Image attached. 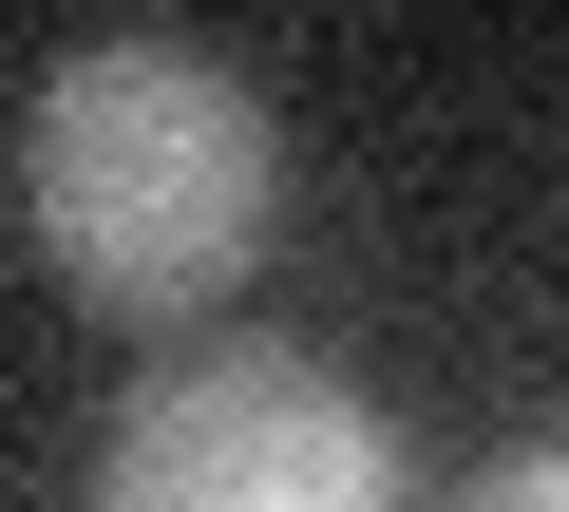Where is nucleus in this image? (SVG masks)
<instances>
[{
    "mask_svg": "<svg viewBox=\"0 0 569 512\" xmlns=\"http://www.w3.org/2000/svg\"><path fill=\"white\" fill-rule=\"evenodd\" d=\"M20 228L96 323H171L209 342V304H247V267L284 247V114L247 58L209 39H77L20 96Z\"/></svg>",
    "mask_w": 569,
    "mask_h": 512,
    "instance_id": "1",
    "label": "nucleus"
},
{
    "mask_svg": "<svg viewBox=\"0 0 569 512\" xmlns=\"http://www.w3.org/2000/svg\"><path fill=\"white\" fill-rule=\"evenodd\" d=\"M96 512H418V474H399V436H380V399L342 361L209 323L114 399Z\"/></svg>",
    "mask_w": 569,
    "mask_h": 512,
    "instance_id": "2",
    "label": "nucleus"
},
{
    "mask_svg": "<svg viewBox=\"0 0 569 512\" xmlns=\"http://www.w3.org/2000/svg\"><path fill=\"white\" fill-rule=\"evenodd\" d=\"M456 512H569V436H512V455H493Z\"/></svg>",
    "mask_w": 569,
    "mask_h": 512,
    "instance_id": "3",
    "label": "nucleus"
}]
</instances>
